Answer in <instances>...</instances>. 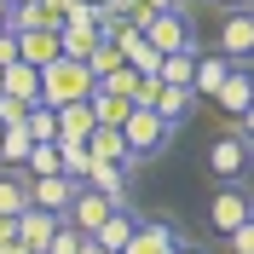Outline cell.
<instances>
[{
	"label": "cell",
	"instance_id": "obj_35",
	"mask_svg": "<svg viewBox=\"0 0 254 254\" xmlns=\"http://www.w3.org/2000/svg\"><path fill=\"white\" fill-rule=\"evenodd\" d=\"M6 17H12V0H0V29H6Z\"/></svg>",
	"mask_w": 254,
	"mask_h": 254
},
{
	"label": "cell",
	"instance_id": "obj_22",
	"mask_svg": "<svg viewBox=\"0 0 254 254\" xmlns=\"http://www.w3.org/2000/svg\"><path fill=\"white\" fill-rule=\"evenodd\" d=\"M35 139L23 133V127H6V139H0V168H12V174H23V162H29Z\"/></svg>",
	"mask_w": 254,
	"mask_h": 254
},
{
	"label": "cell",
	"instance_id": "obj_27",
	"mask_svg": "<svg viewBox=\"0 0 254 254\" xmlns=\"http://www.w3.org/2000/svg\"><path fill=\"white\" fill-rule=\"evenodd\" d=\"M87 243H93V237H81L75 225H58V237L47 243V254H81V249H87Z\"/></svg>",
	"mask_w": 254,
	"mask_h": 254
},
{
	"label": "cell",
	"instance_id": "obj_29",
	"mask_svg": "<svg viewBox=\"0 0 254 254\" xmlns=\"http://www.w3.org/2000/svg\"><path fill=\"white\" fill-rule=\"evenodd\" d=\"M12 64H17V35L0 29V69H12Z\"/></svg>",
	"mask_w": 254,
	"mask_h": 254
},
{
	"label": "cell",
	"instance_id": "obj_31",
	"mask_svg": "<svg viewBox=\"0 0 254 254\" xmlns=\"http://www.w3.org/2000/svg\"><path fill=\"white\" fill-rule=\"evenodd\" d=\"M6 243H17V220H6V214H0V249H6Z\"/></svg>",
	"mask_w": 254,
	"mask_h": 254
},
{
	"label": "cell",
	"instance_id": "obj_15",
	"mask_svg": "<svg viewBox=\"0 0 254 254\" xmlns=\"http://www.w3.org/2000/svg\"><path fill=\"white\" fill-rule=\"evenodd\" d=\"M231 69H237V64L220 58V52H196V81H190V93H196V98H214V93L225 87Z\"/></svg>",
	"mask_w": 254,
	"mask_h": 254
},
{
	"label": "cell",
	"instance_id": "obj_36",
	"mask_svg": "<svg viewBox=\"0 0 254 254\" xmlns=\"http://www.w3.org/2000/svg\"><path fill=\"white\" fill-rule=\"evenodd\" d=\"M185 6H190V12H196V6H214V0H185Z\"/></svg>",
	"mask_w": 254,
	"mask_h": 254
},
{
	"label": "cell",
	"instance_id": "obj_38",
	"mask_svg": "<svg viewBox=\"0 0 254 254\" xmlns=\"http://www.w3.org/2000/svg\"><path fill=\"white\" fill-rule=\"evenodd\" d=\"M0 139H6V127H0Z\"/></svg>",
	"mask_w": 254,
	"mask_h": 254
},
{
	"label": "cell",
	"instance_id": "obj_5",
	"mask_svg": "<svg viewBox=\"0 0 254 254\" xmlns=\"http://www.w3.org/2000/svg\"><path fill=\"white\" fill-rule=\"evenodd\" d=\"M249 214H254V190H249V185H220L214 196H208V231H214L220 243L231 237Z\"/></svg>",
	"mask_w": 254,
	"mask_h": 254
},
{
	"label": "cell",
	"instance_id": "obj_28",
	"mask_svg": "<svg viewBox=\"0 0 254 254\" xmlns=\"http://www.w3.org/2000/svg\"><path fill=\"white\" fill-rule=\"evenodd\" d=\"M225 254H254V214L231 231V237H225Z\"/></svg>",
	"mask_w": 254,
	"mask_h": 254
},
{
	"label": "cell",
	"instance_id": "obj_12",
	"mask_svg": "<svg viewBox=\"0 0 254 254\" xmlns=\"http://www.w3.org/2000/svg\"><path fill=\"white\" fill-rule=\"evenodd\" d=\"M214 104H220V110L231 116V122H237V116L254 104V69H249V64H237V69L225 75V87L214 93Z\"/></svg>",
	"mask_w": 254,
	"mask_h": 254
},
{
	"label": "cell",
	"instance_id": "obj_25",
	"mask_svg": "<svg viewBox=\"0 0 254 254\" xmlns=\"http://www.w3.org/2000/svg\"><path fill=\"white\" fill-rule=\"evenodd\" d=\"M139 87H144V75H139V69H127V64L116 69V75H104V81H98V93H110V98H127V104L139 98Z\"/></svg>",
	"mask_w": 254,
	"mask_h": 254
},
{
	"label": "cell",
	"instance_id": "obj_33",
	"mask_svg": "<svg viewBox=\"0 0 254 254\" xmlns=\"http://www.w3.org/2000/svg\"><path fill=\"white\" fill-rule=\"evenodd\" d=\"M214 6H220V12H249L254 0H214Z\"/></svg>",
	"mask_w": 254,
	"mask_h": 254
},
{
	"label": "cell",
	"instance_id": "obj_19",
	"mask_svg": "<svg viewBox=\"0 0 254 254\" xmlns=\"http://www.w3.org/2000/svg\"><path fill=\"white\" fill-rule=\"evenodd\" d=\"M29 179L23 174H6L0 179V214H6V220H23V214H29Z\"/></svg>",
	"mask_w": 254,
	"mask_h": 254
},
{
	"label": "cell",
	"instance_id": "obj_6",
	"mask_svg": "<svg viewBox=\"0 0 254 254\" xmlns=\"http://www.w3.org/2000/svg\"><path fill=\"white\" fill-rule=\"evenodd\" d=\"M179 243H185L179 220H168V214H144L139 231H133V243H127L122 254H179Z\"/></svg>",
	"mask_w": 254,
	"mask_h": 254
},
{
	"label": "cell",
	"instance_id": "obj_11",
	"mask_svg": "<svg viewBox=\"0 0 254 254\" xmlns=\"http://www.w3.org/2000/svg\"><path fill=\"white\" fill-rule=\"evenodd\" d=\"M75 190H81V185H75V179H64V174H52V179H29V202L64 220V214H69V202H75Z\"/></svg>",
	"mask_w": 254,
	"mask_h": 254
},
{
	"label": "cell",
	"instance_id": "obj_17",
	"mask_svg": "<svg viewBox=\"0 0 254 254\" xmlns=\"http://www.w3.org/2000/svg\"><path fill=\"white\" fill-rule=\"evenodd\" d=\"M93 110H87V104H64L58 110V139H69V144H87L93 139Z\"/></svg>",
	"mask_w": 254,
	"mask_h": 254
},
{
	"label": "cell",
	"instance_id": "obj_39",
	"mask_svg": "<svg viewBox=\"0 0 254 254\" xmlns=\"http://www.w3.org/2000/svg\"><path fill=\"white\" fill-rule=\"evenodd\" d=\"M249 17H254V6H249Z\"/></svg>",
	"mask_w": 254,
	"mask_h": 254
},
{
	"label": "cell",
	"instance_id": "obj_20",
	"mask_svg": "<svg viewBox=\"0 0 254 254\" xmlns=\"http://www.w3.org/2000/svg\"><path fill=\"white\" fill-rule=\"evenodd\" d=\"M23 133H29L35 144H58V110L35 98V104H29V116H23Z\"/></svg>",
	"mask_w": 254,
	"mask_h": 254
},
{
	"label": "cell",
	"instance_id": "obj_16",
	"mask_svg": "<svg viewBox=\"0 0 254 254\" xmlns=\"http://www.w3.org/2000/svg\"><path fill=\"white\" fill-rule=\"evenodd\" d=\"M58 214H47V208H29V214H23V220H17V243H29L35 254H47V243L58 237Z\"/></svg>",
	"mask_w": 254,
	"mask_h": 254
},
{
	"label": "cell",
	"instance_id": "obj_18",
	"mask_svg": "<svg viewBox=\"0 0 254 254\" xmlns=\"http://www.w3.org/2000/svg\"><path fill=\"white\" fill-rule=\"evenodd\" d=\"M87 156H93V162H133V156H127L122 127H93V139H87Z\"/></svg>",
	"mask_w": 254,
	"mask_h": 254
},
{
	"label": "cell",
	"instance_id": "obj_30",
	"mask_svg": "<svg viewBox=\"0 0 254 254\" xmlns=\"http://www.w3.org/2000/svg\"><path fill=\"white\" fill-rule=\"evenodd\" d=\"M231 127H237L243 139H249V144H254V104H249V110H243V116H237V122H231Z\"/></svg>",
	"mask_w": 254,
	"mask_h": 254
},
{
	"label": "cell",
	"instance_id": "obj_1",
	"mask_svg": "<svg viewBox=\"0 0 254 254\" xmlns=\"http://www.w3.org/2000/svg\"><path fill=\"white\" fill-rule=\"evenodd\" d=\"M93 87H98V81L87 75V64H75V58H58V64L41 69V104H52V110H64V104H87Z\"/></svg>",
	"mask_w": 254,
	"mask_h": 254
},
{
	"label": "cell",
	"instance_id": "obj_21",
	"mask_svg": "<svg viewBox=\"0 0 254 254\" xmlns=\"http://www.w3.org/2000/svg\"><path fill=\"white\" fill-rule=\"evenodd\" d=\"M87 110H93V122H98V127H122L127 116H133V104H127V98H110V93H98V87H93Z\"/></svg>",
	"mask_w": 254,
	"mask_h": 254
},
{
	"label": "cell",
	"instance_id": "obj_4",
	"mask_svg": "<svg viewBox=\"0 0 254 254\" xmlns=\"http://www.w3.org/2000/svg\"><path fill=\"white\" fill-rule=\"evenodd\" d=\"M122 139H127V156H133V162H156L162 150L174 144V127L156 122L150 110H133V116L122 122Z\"/></svg>",
	"mask_w": 254,
	"mask_h": 254
},
{
	"label": "cell",
	"instance_id": "obj_14",
	"mask_svg": "<svg viewBox=\"0 0 254 254\" xmlns=\"http://www.w3.org/2000/svg\"><path fill=\"white\" fill-rule=\"evenodd\" d=\"M0 98H17V104H35L41 98V69L17 58L12 69H0Z\"/></svg>",
	"mask_w": 254,
	"mask_h": 254
},
{
	"label": "cell",
	"instance_id": "obj_26",
	"mask_svg": "<svg viewBox=\"0 0 254 254\" xmlns=\"http://www.w3.org/2000/svg\"><path fill=\"white\" fill-rule=\"evenodd\" d=\"M58 150H64V179H75V185H87V168H93V156H87V144H69V139H58Z\"/></svg>",
	"mask_w": 254,
	"mask_h": 254
},
{
	"label": "cell",
	"instance_id": "obj_32",
	"mask_svg": "<svg viewBox=\"0 0 254 254\" xmlns=\"http://www.w3.org/2000/svg\"><path fill=\"white\" fill-rule=\"evenodd\" d=\"M144 12H174V6H185V0H139Z\"/></svg>",
	"mask_w": 254,
	"mask_h": 254
},
{
	"label": "cell",
	"instance_id": "obj_3",
	"mask_svg": "<svg viewBox=\"0 0 254 254\" xmlns=\"http://www.w3.org/2000/svg\"><path fill=\"white\" fill-rule=\"evenodd\" d=\"M208 174L220 179V185H249V174H254V144L243 139L237 127H225L220 139L208 144Z\"/></svg>",
	"mask_w": 254,
	"mask_h": 254
},
{
	"label": "cell",
	"instance_id": "obj_34",
	"mask_svg": "<svg viewBox=\"0 0 254 254\" xmlns=\"http://www.w3.org/2000/svg\"><path fill=\"white\" fill-rule=\"evenodd\" d=\"M179 254H208V249H202V243H190V237H185V243H179Z\"/></svg>",
	"mask_w": 254,
	"mask_h": 254
},
{
	"label": "cell",
	"instance_id": "obj_9",
	"mask_svg": "<svg viewBox=\"0 0 254 254\" xmlns=\"http://www.w3.org/2000/svg\"><path fill=\"white\" fill-rule=\"evenodd\" d=\"M110 214H116L110 196H98V190L81 185V190H75V202H69V214H64V225H75L81 237H98V225L110 220Z\"/></svg>",
	"mask_w": 254,
	"mask_h": 254
},
{
	"label": "cell",
	"instance_id": "obj_2",
	"mask_svg": "<svg viewBox=\"0 0 254 254\" xmlns=\"http://www.w3.org/2000/svg\"><path fill=\"white\" fill-rule=\"evenodd\" d=\"M144 41H150L162 58H179V52H202V41H196V12H190V6L156 12V17H150V29H144Z\"/></svg>",
	"mask_w": 254,
	"mask_h": 254
},
{
	"label": "cell",
	"instance_id": "obj_13",
	"mask_svg": "<svg viewBox=\"0 0 254 254\" xmlns=\"http://www.w3.org/2000/svg\"><path fill=\"white\" fill-rule=\"evenodd\" d=\"M58 35H64V29H23V35H17V58L35 64V69L58 64V58H64V52H58Z\"/></svg>",
	"mask_w": 254,
	"mask_h": 254
},
{
	"label": "cell",
	"instance_id": "obj_24",
	"mask_svg": "<svg viewBox=\"0 0 254 254\" xmlns=\"http://www.w3.org/2000/svg\"><path fill=\"white\" fill-rule=\"evenodd\" d=\"M162 87H185L190 93V81H196V52H179V58H162Z\"/></svg>",
	"mask_w": 254,
	"mask_h": 254
},
{
	"label": "cell",
	"instance_id": "obj_23",
	"mask_svg": "<svg viewBox=\"0 0 254 254\" xmlns=\"http://www.w3.org/2000/svg\"><path fill=\"white\" fill-rule=\"evenodd\" d=\"M52 174H64V150L58 144H35L29 162H23V179H52Z\"/></svg>",
	"mask_w": 254,
	"mask_h": 254
},
{
	"label": "cell",
	"instance_id": "obj_10",
	"mask_svg": "<svg viewBox=\"0 0 254 254\" xmlns=\"http://www.w3.org/2000/svg\"><path fill=\"white\" fill-rule=\"evenodd\" d=\"M139 220H144V214H139L133 202H116V214L98 225V237H93V243H98V249H110V254H122L127 243H133V231H139Z\"/></svg>",
	"mask_w": 254,
	"mask_h": 254
},
{
	"label": "cell",
	"instance_id": "obj_37",
	"mask_svg": "<svg viewBox=\"0 0 254 254\" xmlns=\"http://www.w3.org/2000/svg\"><path fill=\"white\" fill-rule=\"evenodd\" d=\"M12 6H35V0H12Z\"/></svg>",
	"mask_w": 254,
	"mask_h": 254
},
{
	"label": "cell",
	"instance_id": "obj_8",
	"mask_svg": "<svg viewBox=\"0 0 254 254\" xmlns=\"http://www.w3.org/2000/svg\"><path fill=\"white\" fill-rule=\"evenodd\" d=\"M214 52L231 64H249L254 58V17L249 12H225L220 17V41H214Z\"/></svg>",
	"mask_w": 254,
	"mask_h": 254
},
{
	"label": "cell",
	"instance_id": "obj_7",
	"mask_svg": "<svg viewBox=\"0 0 254 254\" xmlns=\"http://www.w3.org/2000/svg\"><path fill=\"white\" fill-rule=\"evenodd\" d=\"M133 174H139V162H93L87 168V190L110 196V202H133Z\"/></svg>",
	"mask_w": 254,
	"mask_h": 254
}]
</instances>
